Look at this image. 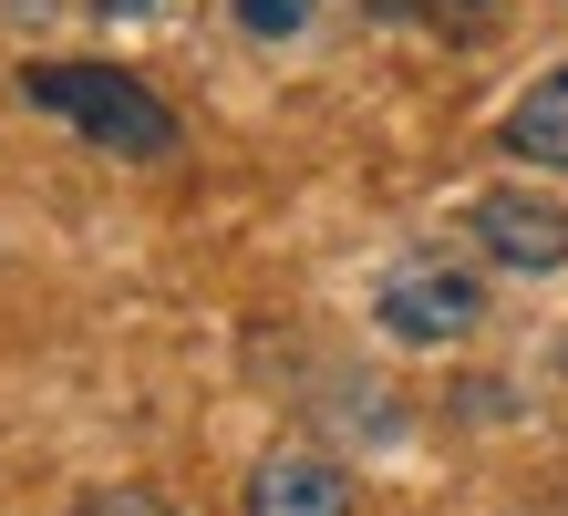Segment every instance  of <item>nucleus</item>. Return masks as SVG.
Masks as SVG:
<instances>
[{
  "mask_svg": "<svg viewBox=\"0 0 568 516\" xmlns=\"http://www.w3.org/2000/svg\"><path fill=\"white\" fill-rule=\"evenodd\" d=\"M21 93L42 103L52 124H73L83 145H104V155H135V165L176 155V103L145 93L135 73H114V62H31Z\"/></svg>",
  "mask_w": 568,
  "mask_h": 516,
  "instance_id": "obj_1",
  "label": "nucleus"
},
{
  "mask_svg": "<svg viewBox=\"0 0 568 516\" xmlns=\"http://www.w3.org/2000/svg\"><path fill=\"white\" fill-rule=\"evenodd\" d=\"M373 321L404 341V352H445V341H465V331L486 321V280H476L465 259H445V249H414V259L383 269Z\"/></svg>",
  "mask_w": 568,
  "mask_h": 516,
  "instance_id": "obj_2",
  "label": "nucleus"
},
{
  "mask_svg": "<svg viewBox=\"0 0 568 516\" xmlns=\"http://www.w3.org/2000/svg\"><path fill=\"white\" fill-rule=\"evenodd\" d=\"M465 237H476L496 269H527V280L568 269V206L538 196V186H486L476 206H465Z\"/></svg>",
  "mask_w": 568,
  "mask_h": 516,
  "instance_id": "obj_3",
  "label": "nucleus"
},
{
  "mask_svg": "<svg viewBox=\"0 0 568 516\" xmlns=\"http://www.w3.org/2000/svg\"><path fill=\"white\" fill-rule=\"evenodd\" d=\"M352 465L321 455V444H270L239 486V516H352Z\"/></svg>",
  "mask_w": 568,
  "mask_h": 516,
  "instance_id": "obj_4",
  "label": "nucleus"
},
{
  "mask_svg": "<svg viewBox=\"0 0 568 516\" xmlns=\"http://www.w3.org/2000/svg\"><path fill=\"white\" fill-rule=\"evenodd\" d=\"M507 155H527V165H568V62H548V73L507 103Z\"/></svg>",
  "mask_w": 568,
  "mask_h": 516,
  "instance_id": "obj_5",
  "label": "nucleus"
},
{
  "mask_svg": "<svg viewBox=\"0 0 568 516\" xmlns=\"http://www.w3.org/2000/svg\"><path fill=\"white\" fill-rule=\"evenodd\" d=\"M227 11H239V31H248V42H300L321 0H227Z\"/></svg>",
  "mask_w": 568,
  "mask_h": 516,
  "instance_id": "obj_6",
  "label": "nucleus"
},
{
  "mask_svg": "<svg viewBox=\"0 0 568 516\" xmlns=\"http://www.w3.org/2000/svg\"><path fill=\"white\" fill-rule=\"evenodd\" d=\"M73 516H176V506H165L155 486H93V496H83Z\"/></svg>",
  "mask_w": 568,
  "mask_h": 516,
  "instance_id": "obj_7",
  "label": "nucleus"
},
{
  "mask_svg": "<svg viewBox=\"0 0 568 516\" xmlns=\"http://www.w3.org/2000/svg\"><path fill=\"white\" fill-rule=\"evenodd\" d=\"M424 11V0H373V21H414Z\"/></svg>",
  "mask_w": 568,
  "mask_h": 516,
  "instance_id": "obj_8",
  "label": "nucleus"
},
{
  "mask_svg": "<svg viewBox=\"0 0 568 516\" xmlns=\"http://www.w3.org/2000/svg\"><path fill=\"white\" fill-rule=\"evenodd\" d=\"M93 11H114V21H135V11H155V0H93Z\"/></svg>",
  "mask_w": 568,
  "mask_h": 516,
  "instance_id": "obj_9",
  "label": "nucleus"
}]
</instances>
